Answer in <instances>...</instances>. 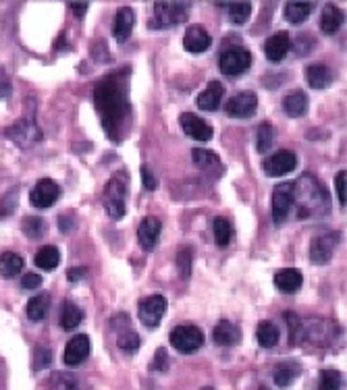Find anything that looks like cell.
Here are the masks:
<instances>
[{
    "label": "cell",
    "instance_id": "44",
    "mask_svg": "<svg viewBox=\"0 0 347 390\" xmlns=\"http://www.w3.org/2000/svg\"><path fill=\"white\" fill-rule=\"evenodd\" d=\"M293 48L298 50V54H308L310 50L314 48V37L300 36L293 42Z\"/></svg>",
    "mask_w": 347,
    "mask_h": 390
},
{
    "label": "cell",
    "instance_id": "35",
    "mask_svg": "<svg viewBox=\"0 0 347 390\" xmlns=\"http://www.w3.org/2000/svg\"><path fill=\"white\" fill-rule=\"evenodd\" d=\"M274 138H276V131L274 127L270 125L269 121H264L260 127H258V135H256V150L260 154H267L270 147L274 145Z\"/></svg>",
    "mask_w": 347,
    "mask_h": 390
},
{
    "label": "cell",
    "instance_id": "11",
    "mask_svg": "<svg viewBox=\"0 0 347 390\" xmlns=\"http://www.w3.org/2000/svg\"><path fill=\"white\" fill-rule=\"evenodd\" d=\"M256 108H258V96L254 92H239L227 100L225 112L231 118H250L256 114Z\"/></svg>",
    "mask_w": 347,
    "mask_h": 390
},
{
    "label": "cell",
    "instance_id": "50",
    "mask_svg": "<svg viewBox=\"0 0 347 390\" xmlns=\"http://www.w3.org/2000/svg\"><path fill=\"white\" fill-rule=\"evenodd\" d=\"M71 6H73V13H75V17H79V19H81V17H83V15H85V11H87V2H73V4H71Z\"/></svg>",
    "mask_w": 347,
    "mask_h": 390
},
{
    "label": "cell",
    "instance_id": "18",
    "mask_svg": "<svg viewBox=\"0 0 347 390\" xmlns=\"http://www.w3.org/2000/svg\"><path fill=\"white\" fill-rule=\"evenodd\" d=\"M210 46H212V37H210V34H208L204 28H200V25L188 28V32H185V36H183V48H185L188 52H192V54H202V52H206Z\"/></svg>",
    "mask_w": 347,
    "mask_h": 390
},
{
    "label": "cell",
    "instance_id": "4",
    "mask_svg": "<svg viewBox=\"0 0 347 390\" xmlns=\"http://www.w3.org/2000/svg\"><path fill=\"white\" fill-rule=\"evenodd\" d=\"M190 17L188 2H156L154 4V28H173L185 23Z\"/></svg>",
    "mask_w": 347,
    "mask_h": 390
},
{
    "label": "cell",
    "instance_id": "36",
    "mask_svg": "<svg viewBox=\"0 0 347 390\" xmlns=\"http://www.w3.org/2000/svg\"><path fill=\"white\" fill-rule=\"evenodd\" d=\"M192 160L195 166H200L202 171H210L212 166L221 169V160L214 152H208V150H202V147H195L192 152Z\"/></svg>",
    "mask_w": 347,
    "mask_h": 390
},
{
    "label": "cell",
    "instance_id": "16",
    "mask_svg": "<svg viewBox=\"0 0 347 390\" xmlns=\"http://www.w3.org/2000/svg\"><path fill=\"white\" fill-rule=\"evenodd\" d=\"M289 50H291V37H289L287 32L272 34L267 39V44H264V54H267V59H269L270 63H281L287 56Z\"/></svg>",
    "mask_w": 347,
    "mask_h": 390
},
{
    "label": "cell",
    "instance_id": "23",
    "mask_svg": "<svg viewBox=\"0 0 347 390\" xmlns=\"http://www.w3.org/2000/svg\"><path fill=\"white\" fill-rule=\"evenodd\" d=\"M346 21V15L341 13V8H337L335 4H327L322 8V17H320V30L327 34V36H333L339 32V28L343 25Z\"/></svg>",
    "mask_w": 347,
    "mask_h": 390
},
{
    "label": "cell",
    "instance_id": "47",
    "mask_svg": "<svg viewBox=\"0 0 347 390\" xmlns=\"http://www.w3.org/2000/svg\"><path fill=\"white\" fill-rule=\"evenodd\" d=\"M85 274H87V268H83V266H79V268H69V270H67L69 283H78L81 279H85Z\"/></svg>",
    "mask_w": 347,
    "mask_h": 390
},
{
    "label": "cell",
    "instance_id": "29",
    "mask_svg": "<svg viewBox=\"0 0 347 390\" xmlns=\"http://www.w3.org/2000/svg\"><path fill=\"white\" fill-rule=\"evenodd\" d=\"M50 312V295L42 293V295H36L28 301V307H25V314L30 319H44Z\"/></svg>",
    "mask_w": 347,
    "mask_h": 390
},
{
    "label": "cell",
    "instance_id": "34",
    "mask_svg": "<svg viewBox=\"0 0 347 390\" xmlns=\"http://www.w3.org/2000/svg\"><path fill=\"white\" fill-rule=\"evenodd\" d=\"M252 15V4L250 2H229L227 4V17L233 25H243Z\"/></svg>",
    "mask_w": 347,
    "mask_h": 390
},
{
    "label": "cell",
    "instance_id": "46",
    "mask_svg": "<svg viewBox=\"0 0 347 390\" xmlns=\"http://www.w3.org/2000/svg\"><path fill=\"white\" fill-rule=\"evenodd\" d=\"M142 181H144V187H146L148 191H154L156 178H154V175H152V171H150L148 166H142Z\"/></svg>",
    "mask_w": 347,
    "mask_h": 390
},
{
    "label": "cell",
    "instance_id": "5",
    "mask_svg": "<svg viewBox=\"0 0 347 390\" xmlns=\"http://www.w3.org/2000/svg\"><path fill=\"white\" fill-rule=\"evenodd\" d=\"M219 67H221V73L227 77H239L252 67V54L243 46H231L221 54Z\"/></svg>",
    "mask_w": 347,
    "mask_h": 390
},
{
    "label": "cell",
    "instance_id": "25",
    "mask_svg": "<svg viewBox=\"0 0 347 390\" xmlns=\"http://www.w3.org/2000/svg\"><path fill=\"white\" fill-rule=\"evenodd\" d=\"M306 110H308V96H306V92L296 90V92H291V94H287L283 98V112L287 116L300 118V116L306 114Z\"/></svg>",
    "mask_w": 347,
    "mask_h": 390
},
{
    "label": "cell",
    "instance_id": "27",
    "mask_svg": "<svg viewBox=\"0 0 347 390\" xmlns=\"http://www.w3.org/2000/svg\"><path fill=\"white\" fill-rule=\"evenodd\" d=\"M23 270V257L15 251H4L0 255V276L2 279H15Z\"/></svg>",
    "mask_w": 347,
    "mask_h": 390
},
{
    "label": "cell",
    "instance_id": "13",
    "mask_svg": "<svg viewBox=\"0 0 347 390\" xmlns=\"http://www.w3.org/2000/svg\"><path fill=\"white\" fill-rule=\"evenodd\" d=\"M337 243H339V233H327V235L314 237V241L310 243V260L318 266L329 264Z\"/></svg>",
    "mask_w": 347,
    "mask_h": 390
},
{
    "label": "cell",
    "instance_id": "39",
    "mask_svg": "<svg viewBox=\"0 0 347 390\" xmlns=\"http://www.w3.org/2000/svg\"><path fill=\"white\" fill-rule=\"evenodd\" d=\"M318 390H343V376L337 370H324V372H320Z\"/></svg>",
    "mask_w": 347,
    "mask_h": 390
},
{
    "label": "cell",
    "instance_id": "38",
    "mask_svg": "<svg viewBox=\"0 0 347 390\" xmlns=\"http://www.w3.org/2000/svg\"><path fill=\"white\" fill-rule=\"evenodd\" d=\"M21 231L30 239H42L46 235V222L42 218H38V216H28L21 222Z\"/></svg>",
    "mask_w": 347,
    "mask_h": 390
},
{
    "label": "cell",
    "instance_id": "15",
    "mask_svg": "<svg viewBox=\"0 0 347 390\" xmlns=\"http://www.w3.org/2000/svg\"><path fill=\"white\" fill-rule=\"evenodd\" d=\"M160 231H162L160 220L154 218V216H146V218L140 222V226H138V241H140L142 249L152 251V249L156 248V243H158Z\"/></svg>",
    "mask_w": 347,
    "mask_h": 390
},
{
    "label": "cell",
    "instance_id": "1",
    "mask_svg": "<svg viewBox=\"0 0 347 390\" xmlns=\"http://www.w3.org/2000/svg\"><path fill=\"white\" fill-rule=\"evenodd\" d=\"M123 73H115L113 77L104 79L94 92V102L102 116L104 129L115 140H118L116 127H123L121 123L129 112V92H127V81Z\"/></svg>",
    "mask_w": 347,
    "mask_h": 390
},
{
    "label": "cell",
    "instance_id": "21",
    "mask_svg": "<svg viewBox=\"0 0 347 390\" xmlns=\"http://www.w3.org/2000/svg\"><path fill=\"white\" fill-rule=\"evenodd\" d=\"M133 25H135V13L131 6H121L115 15V28H113V34H115L116 42H127V37L131 36L133 32Z\"/></svg>",
    "mask_w": 347,
    "mask_h": 390
},
{
    "label": "cell",
    "instance_id": "20",
    "mask_svg": "<svg viewBox=\"0 0 347 390\" xmlns=\"http://www.w3.org/2000/svg\"><path fill=\"white\" fill-rule=\"evenodd\" d=\"M212 341L219 345V347H235L239 341H241V330L233 324V322H219L212 330Z\"/></svg>",
    "mask_w": 347,
    "mask_h": 390
},
{
    "label": "cell",
    "instance_id": "48",
    "mask_svg": "<svg viewBox=\"0 0 347 390\" xmlns=\"http://www.w3.org/2000/svg\"><path fill=\"white\" fill-rule=\"evenodd\" d=\"M11 96V81H8V77L4 75V71L0 69V100H4V98H8Z\"/></svg>",
    "mask_w": 347,
    "mask_h": 390
},
{
    "label": "cell",
    "instance_id": "19",
    "mask_svg": "<svg viewBox=\"0 0 347 390\" xmlns=\"http://www.w3.org/2000/svg\"><path fill=\"white\" fill-rule=\"evenodd\" d=\"M302 283H304V276L298 268H281L274 274V286L285 295L298 293L302 288Z\"/></svg>",
    "mask_w": 347,
    "mask_h": 390
},
{
    "label": "cell",
    "instance_id": "33",
    "mask_svg": "<svg viewBox=\"0 0 347 390\" xmlns=\"http://www.w3.org/2000/svg\"><path fill=\"white\" fill-rule=\"evenodd\" d=\"M83 322V312L79 310L73 301H65L63 312H61V324L65 330H75L79 324Z\"/></svg>",
    "mask_w": 347,
    "mask_h": 390
},
{
    "label": "cell",
    "instance_id": "40",
    "mask_svg": "<svg viewBox=\"0 0 347 390\" xmlns=\"http://www.w3.org/2000/svg\"><path fill=\"white\" fill-rule=\"evenodd\" d=\"M192 249L190 248H183L179 253H177V266H179V270H181V276L183 279H188L190 276V272H192Z\"/></svg>",
    "mask_w": 347,
    "mask_h": 390
},
{
    "label": "cell",
    "instance_id": "43",
    "mask_svg": "<svg viewBox=\"0 0 347 390\" xmlns=\"http://www.w3.org/2000/svg\"><path fill=\"white\" fill-rule=\"evenodd\" d=\"M54 384H59V389L61 390H78L75 378L69 376V374H59V376H54Z\"/></svg>",
    "mask_w": 347,
    "mask_h": 390
},
{
    "label": "cell",
    "instance_id": "26",
    "mask_svg": "<svg viewBox=\"0 0 347 390\" xmlns=\"http://www.w3.org/2000/svg\"><path fill=\"white\" fill-rule=\"evenodd\" d=\"M306 81L312 90H324L333 83V73L324 65H310L306 67Z\"/></svg>",
    "mask_w": 347,
    "mask_h": 390
},
{
    "label": "cell",
    "instance_id": "10",
    "mask_svg": "<svg viewBox=\"0 0 347 390\" xmlns=\"http://www.w3.org/2000/svg\"><path fill=\"white\" fill-rule=\"evenodd\" d=\"M298 166V156L291 150H279L262 162V171L267 177H283Z\"/></svg>",
    "mask_w": 347,
    "mask_h": 390
},
{
    "label": "cell",
    "instance_id": "32",
    "mask_svg": "<svg viewBox=\"0 0 347 390\" xmlns=\"http://www.w3.org/2000/svg\"><path fill=\"white\" fill-rule=\"evenodd\" d=\"M34 262L42 270H54L59 266V262H61V251L54 245H44L42 249H38Z\"/></svg>",
    "mask_w": 347,
    "mask_h": 390
},
{
    "label": "cell",
    "instance_id": "2",
    "mask_svg": "<svg viewBox=\"0 0 347 390\" xmlns=\"http://www.w3.org/2000/svg\"><path fill=\"white\" fill-rule=\"evenodd\" d=\"M298 210V218H320L329 214L331 200L324 187L314 177H302L298 183H293V206L291 210Z\"/></svg>",
    "mask_w": 347,
    "mask_h": 390
},
{
    "label": "cell",
    "instance_id": "6",
    "mask_svg": "<svg viewBox=\"0 0 347 390\" xmlns=\"http://www.w3.org/2000/svg\"><path fill=\"white\" fill-rule=\"evenodd\" d=\"M169 341L179 353H193L204 345V332L193 324H181L171 330Z\"/></svg>",
    "mask_w": 347,
    "mask_h": 390
},
{
    "label": "cell",
    "instance_id": "37",
    "mask_svg": "<svg viewBox=\"0 0 347 390\" xmlns=\"http://www.w3.org/2000/svg\"><path fill=\"white\" fill-rule=\"evenodd\" d=\"M116 345H118V349H121L123 353H135V351L140 349L142 341H140V334H138L135 330L127 328V330H123V332L118 334Z\"/></svg>",
    "mask_w": 347,
    "mask_h": 390
},
{
    "label": "cell",
    "instance_id": "51",
    "mask_svg": "<svg viewBox=\"0 0 347 390\" xmlns=\"http://www.w3.org/2000/svg\"><path fill=\"white\" fill-rule=\"evenodd\" d=\"M202 390H214V389H202Z\"/></svg>",
    "mask_w": 347,
    "mask_h": 390
},
{
    "label": "cell",
    "instance_id": "31",
    "mask_svg": "<svg viewBox=\"0 0 347 390\" xmlns=\"http://www.w3.org/2000/svg\"><path fill=\"white\" fill-rule=\"evenodd\" d=\"M212 233H214L217 245H219V248H227L233 239V224L227 218L217 216V218L212 220Z\"/></svg>",
    "mask_w": 347,
    "mask_h": 390
},
{
    "label": "cell",
    "instance_id": "7",
    "mask_svg": "<svg viewBox=\"0 0 347 390\" xmlns=\"http://www.w3.org/2000/svg\"><path fill=\"white\" fill-rule=\"evenodd\" d=\"M293 206V183H281L272 191V220L276 224H283Z\"/></svg>",
    "mask_w": 347,
    "mask_h": 390
},
{
    "label": "cell",
    "instance_id": "30",
    "mask_svg": "<svg viewBox=\"0 0 347 390\" xmlns=\"http://www.w3.org/2000/svg\"><path fill=\"white\" fill-rule=\"evenodd\" d=\"M312 13H314L312 2H289V4H285V19L289 23H304Z\"/></svg>",
    "mask_w": 347,
    "mask_h": 390
},
{
    "label": "cell",
    "instance_id": "49",
    "mask_svg": "<svg viewBox=\"0 0 347 390\" xmlns=\"http://www.w3.org/2000/svg\"><path fill=\"white\" fill-rule=\"evenodd\" d=\"M166 365H169V363H166V351H164V349H158V351H156L154 365H152V367H154V370H160V372H164V370H166Z\"/></svg>",
    "mask_w": 347,
    "mask_h": 390
},
{
    "label": "cell",
    "instance_id": "24",
    "mask_svg": "<svg viewBox=\"0 0 347 390\" xmlns=\"http://www.w3.org/2000/svg\"><path fill=\"white\" fill-rule=\"evenodd\" d=\"M300 374H302L300 363H296V361H283V363H279L274 367V384L279 389H287V386H291L300 378Z\"/></svg>",
    "mask_w": 347,
    "mask_h": 390
},
{
    "label": "cell",
    "instance_id": "14",
    "mask_svg": "<svg viewBox=\"0 0 347 390\" xmlns=\"http://www.w3.org/2000/svg\"><path fill=\"white\" fill-rule=\"evenodd\" d=\"M179 123H181L183 133H185L188 138L195 140V142H210L212 135H214L212 127H210L204 118H200L197 114H193V112H183V114L179 116Z\"/></svg>",
    "mask_w": 347,
    "mask_h": 390
},
{
    "label": "cell",
    "instance_id": "41",
    "mask_svg": "<svg viewBox=\"0 0 347 390\" xmlns=\"http://www.w3.org/2000/svg\"><path fill=\"white\" fill-rule=\"evenodd\" d=\"M52 363V351L46 347H38L34 353V370H44Z\"/></svg>",
    "mask_w": 347,
    "mask_h": 390
},
{
    "label": "cell",
    "instance_id": "3",
    "mask_svg": "<svg viewBox=\"0 0 347 390\" xmlns=\"http://www.w3.org/2000/svg\"><path fill=\"white\" fill-rule=\"evenodd\" d=\"M127 183L129 177L127 173H116L115 177L111 178L104 187V208L106 214L118 220L125 216V200H127Z\"/></svg>",
    "mask_w": 347,
    "mask_h": 390
},
{
    "label": "cell",
    "instance_id": "22",
    "mask_svg": "<svg viewBox=\"0 0 347 390\" xmlns=\"http://www.w3.org/2000/svg\"><path fill=\"white\" fill-rule=\"evenodd\" d=\"M195 102H197L200 110H206V112L217 110V108L221 106V102H223V85L219 81H210L206 85V90L197 96Z\"/></svg>",
    "mask_w": 347,
    "mask_h": 390
},
{
    "label": "cell",
    "instance_id": "17",
    "mask_svg": "<svg viewBox=\"0 0 347 390\" xmlns=\"http://www.w3.org/2000/svg\"><path fill=\"white\" fill-rule=\"evenodd\" d=\"M87 355H90V339H87V334H78L67 343L63 359L69 367H75L85 361Z\"/></svg>",
    "mask_w": 347,
    "mask_h": 390
},
{
    "label": "cell",
    "instance_id": "8",
    "mask_svg": "<svg viewBox=\"0 0 347 390\" xmlns=\"http://www.w3.org/2000/svg\"><path fill=\"white\" fill-rule=\"evenodd\" d=\"M59 197H61V187L52 178H39L34 185V189L30 191V202L38 210H46L54 206Z\"/></svg>",
    "mask_w": 347,
    "mask_h": 390
},
{
    "label": "cell",
    "instance_id": "45",
    "mask_svg": "<svg viewBox=\"0 0 347 390\" xmlns=\"http://www.w3.org/2000/svg\"><path fill=\"white\" fill-rule=\"evenodd\" d=\"M39 284H42V276L36 274V272H25V274L21 276V286H23V288H28V291L38 288Z\"/></svg>",
    "mask_w": 347,
    "mask_h": 390
},
{
    "label": "cell",
    "instance_id": "12",
    "mask_svg": "<svg viewBox=\"0 0 347 390\" xmlns=\"http://www.w3.org/2000/svg\"><path fill=\"white\" fill-rule=\"evenodd\" d=\"M166 307H169V303L162 295H150V297L140 301V319L148 328H156L160 324V319L164 318Z\"/></svg>",
    "mask_w": 347,
    "mask_h": 390
},
{
    "label": "cell",
    "instance_id": "42",
    "mask_svg": "<svg viewBox=\"0 0 347 390\" xmlns=\"http://www.w3.org/2000/svg\"><path fill=\"white\" fill-rule=\"evenodd\" d=\"M335 187H337V197H339V204L346 208L347 206V173L346 171L337 173V177H335Z\"/></svg>",
    "mask_w": 347,
    "mask_h": 390
},
{
    "label": "cell",
    "instance_id": "9",
    "mask_svg": "<svg viewBox=\"0 0 347 390\" xmlns=\"http://www.w3.org/2000/svg\"><path fill=\"white\" fill-rule=\"evenodd\" d=\"M6 135L17 143L19 147H32L34 143L39 142L42 133H39L38 125L34 123V118L25 116V118H19L15 125H11L6 129Z\"/></svg>",
    "mask_w": 347,
    "mask_h": 390
},
{
    "label": "cell",
    "instance_id": "28",
    "mask_svg": "<svg viewBox=\"0 0 347 390\" xmlns=\"http://www.w3.org/2000/svg\"><path fill=\"white\" fill-rule=\"evenodd\" d=\"M256 339H258V345L264 347V349H272L276 347L279 343V328L276 324H272L270 319H262L256 328Z\"/></svg>",
    "mask_w": 347,
    "mask_h": 390
}]
</instances>
